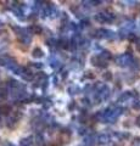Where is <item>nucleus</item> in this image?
Here are the masks:
<instances>
[{
  "mask_svg": "<svg viewBox=\"0 0 140 146\" xmlns=\"http://www.w3.org/2000/svg\"><path fill=\"white\" fill-rule=\"evenodd\" d=\"M10 112H11V107L9 106V105H1V106H0V113H3V115H9Z\"/></svg>",
  "mask_w": 140,
  "mask_h": 146,
  "instance_id": "aec40b11",
  "label": "nucleus"
},
{
  "mask_svg": "<svg viewBox=\"0 0 140 146\" xmlns=\"http://www.w3.org/2000/svg\"><path fill=\"white\" fill-rule=\"evenodd\" d=\"M102 77H104V79L108 82V80H111V79H112V73H111L110 71H107V72L104 73V76H102Z\"/></svg>",
  "mask_w": 140,
  "mask_h": 146,
  "instance_id": "393cba45",
  "label": "nucleus"
},
{
  "mask_svg": "<svg viewBox=\"0 0 140 146\" xmlns=\"http://www.w3.org/2000/svg\"><path fill=\"white\" fill-rule=\"evenodd\" d=\"M135 124H137L138 127H140V116L137 117V119H135Z\"/></svg>",
  "mask_w": 140,
  "mask_h": 146,
  "instance_id": "72a5a7b5",
  "label": "nucleus"
},
{
  "mask_svg": "<svg viewBox=\"0 0 140 146\" xmlns=\"http://www.w3.org/2000/svg\"><path fill=\"white\" fill-rule=\"evenodd\" d=\"M1 26H3V22H1V21H0V27H1Z\"/></svg>",
  "mask_w": 140,
  "mask_h": 146,
  "instance_id": "f704fd0d",
  "label": "nucleus"
},
{
  "mask_svg": "<svg viewBox=\"0 0 140 146\" xmlns=\"http://www.w3.org/2000/svg\"><path fill=\"white\" fill-rule=\"evenodd\" d=\"M49 63H50V67L54 68V70H58V68L61 67V62L56 60V58H50L49 60Z\"/></svg>",
  "mask_w": 140,
  "mask_h": 146,
  "instance_id": "f3484780",
  "label": "nucleus"
},
{
  "mask_svg": "<svg viewBox=\"0 0 140 146\" xmlns=\"http://www.w3.org/2000/svg\"><path fill=\"white\" fill-rule=\"evenodd\" d=\"M111 138L112 136L110 135V134H107V133H102V134H100L98 136V143L99 144H101V145H105V144H108L111 141Z\"/></svg>",
  "mask_w": 140,
  "mask_h": 146,
  "instance_id": "0eeeda50",
  "label": "nucleus"
},
{
  "mask_svg": "<svg viewBox=\"0 0 140 146\" xmlns=\"http://www.w3.org/2000/svg\"><path fill=\"white\" fill-rule=\"evenodd\" d=\"M82 146H85V145H82Z\"/></svg>",
  "mask_w": 140,
  "mask_h": 146,
  "instance_id": "e433bc0d",
  "label": "nucleus"
},
{
  "mask_svg": "<svg viewBox=\"0 0 140 146\" xmlns=\"http://www.w3.org/2000/svg\"><path fill=\"white\" fill-rule=\"evenodd\" d=\"M34 139H35V143H37L38 146H43L44 145V136L40 134V133H38L37 135H35Z\"/></svg>",
  "mask_w": 140,
  "mask_h": 146,
  "instance_id": "412c9836",
  "label": "nucleus"
},
{
  "mask_svg": "<svg viewBox=\"0 0 140 146\" xmlns=\"http://www.w3.org/2000/svg\"><path fill=\"white\" fill-rule=\"evenodd\" d=\"M82 102H83L84 105H88V106L90 105V104H89V102H90V101H89V99H87V98H84V99L82 100Z\"/></svg>",
  "mask_w": 140,
  "mask_h": 146,
  "instance_id": "473e14b6",
  "label": "nucleus"
},
{
  "mask_svg": "<svg viewBox=\"0 0 140 146\" xmlns=\"http://www.w3.org/2000/svg\"><path fill=\"white\" fill-rule=\"evenodd\" d=\"M17 122H19V119H17V118L13 116V115H9V116L6 117V125H7L9 128H11V129H13V128L16 127Z\"/></svg>",
  "mask_w": 140,
  "mask_h": 146,
  "instance_id": "1a4fd4ad",
  "label": "nucleus"
},
{
  "mask_svg": "<svg viewBox=\"0 0 140 146\" xmlns=\"http://www.w3.org/2000/svg\"><path fill=\"white\" fill-rule=\"evenodd\" d=\"M132 145H133V146H139V145H140V136H137V138H134Z\"/></svg>",
  "mask_w": 140,
  "mask_h": 146,
  "instance_id": "cd10ccee",
  "label": "nucleus"
},
{
  "mask_svg": "<svg viewBox=\"0 0 140 146\" xmlns=\"http://www.w3.org/2000/svg\"><path fill=\"white\" fill-rule=\"evenodd\" d=\"M128 39L130 40V42H135V43H137V40H138V36L135 35L134 33H132V32H130V33H129V35H128Z\"/></svg>",
  "mask_w": 140,
  "mask_h": 146,
  "instance_id": "a878e982",
  "label": "nucleus"
},
{
  "mask_svg": "<svg viewBox=\"0 0 140 146\" xmlns=\"http://www.w3.org/2000/svg\"><path fill=\"white\" fill-rule=\"evenodd\" d=\"M78 134L79 135H87V128H84V127L79 128V129H78Z\"/></svg>",
  "mask_w": 140,
  "mask_h": 146,
  "instance_id": "bb28decb",
  "label": "nucleus"
},
{
  "mask_svg": "<svg viewBox=\"0 0 140 146\" xmlns=\"http://www.w3.org/2000/svg\"><path fill=\"white\" fill-rule=\"evenodd\" d=\"M68 93L70 95H76V94H78L79 93V88L78 86H76V85H72L68 88Z\"/></svg>",
  "mask_w": 140,
  "mask_h": 146,
  "instance_id": "b1692460",
  "label": "nucleus"
},
{
  "mask_svg": "<svg viewBox=\"0 0 140 146\" xmlns=\"http://www.w3.org/2000/svg\"><path fill=\"white\" fill-rule=\"evenodd\" d=\"M6 84H0V99H5L9 95V89Z\"/></svg>",
  "mask_w": 140,
  "mask_h": 146,
  "instance_id": "f8f14e48",
  "label": "nucleus"
},
{
  "mask_svg": "<svg viewBox=\"0 0 140 146\" xmlns=\"http://www.w3.org/2000/svg\"><path fill=\"white\" fill-rule=\"evenodd\" d=\"M21 77H22V79L26 80V82H31V80L34 79V74L32 73V71L28 70V68H26V67L23 68V72H22Z\"/></svg>",
  "mask_w": 140,
  "mask_h": 146,
  "instance_id": "423d86ee",
  "label": "nucleus"
},
{
  "mask_svg": "<svg viewBox=\"0 0 140 146\" xmlns=\"http://www.w3.org/2000/svg\"><path fill=\"white\" fill-rule=\"evenodd\" d=\"M94 78H95V74L92 71H87L83 74V79H94Z\"/></svg>",
  "mask_w": 140,
  "mask_h": 146,
  "instance_id": "5701e85b",
  "label": "nucleus"
},
{
  "mask_svg": "<svg viewBox=\"0 0 140 146\" xmlns=\"http://www.w3.org/2000/svg\"><path fill=\"white\" fill-rule=\"evenodd\" d=\"M111 136L117 139V140H124V139H128L130 135H129V133H127V131H116V133H113Z\"/></svg>",
  "mask_w": 140,
  "mask_h": 146,
  "instance_id": "9d476101",
  "label": "nucleus"
},
{
  "mask_svg": "<svg viewBox=\"0 0 140 146\" xmlns=\"http://www.w3.org/2000/svg\"><path fill=\"white\" fill-rule=\"evenodd\" d=\"M43 106H44V108H49L51 106V102L49 101V100H48V101H43Z\"/></svg>",
  "mask_w": 140,
  "mask_h": 146,
  "instance_id": "c756f323",
  "label": "nucleus"
},
{
  "mask_svg": "<svg viewBox=\"0 0 140 146\" xmlns=\"http://www.w3.org/2000/svg\"><path fill=\"white\" fill-rule=\"evenodd\" d=\"M32 66L35 67V68H38V70H42V68H43V63L42 62H35V63H32Z\"/></svg>",
  "mask_w": 140,
  "mask_h": 146,
  "instance_id": "c85d7f7f",
  "label": "nucleus"
},
{
  "mask_svg": "<svg viewBox=\"0 0 140 146\" xmlns=\"http://www.w3.org/2000/svg\"><path fill=\"white\" fill-rule=\"evenodd\" d=\"M13 29L16 31L17 35H19V40L25 44V45H28L31 44V42H32V33L28 31V29H25V28H20V27H13Z\"/></svg>",
  "mask_w": 140,
  "mask_h": 146,
  "instance_id": "f03ea898",
  "label": "nucleus"
},
{
  "mask_svg": "<svg viewBox=\"0 0 140 146\" xmlns=\"http://www.w3.org/2000/svg\"><path fill=\"white\" fill-rule=\"evenodd\" d=\"M96 36L98 38H101V39H107V40H113L117 34L115 33L111 29H105V28H100L96 31Z\"/></svg>",
  "mask_w": 140,
  "mask_h": 146,
  "instance_id": "20e7f679",
  "label": "nucleus"
},
{
  "mask_svg": "<svg viewBox=\"0 0 140 146\" xmlns=\"http://www.w3.org/2000/svg\"><path fill=\"white\" fill-rule=\"evenodd\" d=\"M94 143H95V136L94 135H85L84 138V144L85 146H92Z\"/></svg>",
  "mask_w": 140,
  "mask_h": 146,
  "instance_id": "2eb2a0df",
  "label": "nucleus"
},
{
  "mask_svg": "<svg viewBox=\"0 0 140 146\" xmlns=\"http://www.w3.org/2000/svg\"><path fill=\"white\" fill-rule=\"evenodd\" d=\"M99 56H100V58L101 60H104V61H108V60H111L112 58V54L108 51V50H102V51L99 54Z\"/></svg>",
  "mask_w": 140,
  "mask_h": 146,
  "instance_id": "9b49d317",
  "label": "nucleus"
},
{
  "mask_svg": "<svg viewBox=\"0 0 140 146\" xmlns=\"http://www.w3.org/2000/svg\"><path fill=\"white\" fill-rule=\"evenodd\" d=\"M134 91H124V93H122V95L118 98V100L117 101L118 102H127L129 99H132L135 94H133Z\"/></svg>",
  "mask_w": 140,
  "mask_h": 146,
  "instance_id": "6e6552de",
  "label": "nucleus"
},
{
  "mask_svg": "<svg viewBox=\"0 0 140 146\" xmlns=\"http://www.w3.org/2000/svg\"><path fill=\"white\" fill-rule=\"evenodd\" d=\"M28 31H29L32 34H42V32H43L42 27L38 26V25H32V26H31L29 28H28Z\"/></svg>",
  "mask_w": 140,
  "mask_h": 146,
  "instance_id": "4468645a",
  "label": "nucleus"
},
{
  "mask_svg": "<svg viewBox=\"0 0 140 146\" xmlns=\"http://www.w3.org/2000/svg\"><path fill=\"white\" fill-rule=\"evenodd\" d=\"M57 46L61 49H70V40H57Z\"/></svg>",
  "mask_w": 140,
  "mask_h": 146,
  "instance_id": "a211bd4d",
  "label": "nucleus"
},
{
  "mask_svg": "<svg viewBox=\"0 0 140 146\" xmlns=\"http://www.w3.org/2000/svg\"><path fill=\"white\" fill-rule=\"evenodd\" d=\"M33 144V138L32 136H27V138H22L20 140V146H31Z\"/></svg>",
  "mask_w": 140,
  "mask_h": 146,
  "instance_id": "ddd939ff",
  "label": "nucleus"
},
{
  "mask_svg": "<svg viewBox=\"0 0 140 146\" xmlns=\"http://www.w3.org/2000/svg\"><path fill=\"white\" fill-rule=\"evenodd\" d=\"M134 57L132 56L130 54H121L116 57V65L119 66V67H129V66H133L134 63Z\"/></svg>",
  "mask_w": 140,
  "mask_h": 146,
  "instance_id": "f257e3e1",
  "label": "nucleus"
},
{
  "mask_svg": "<svg viewBox=\"0 0 140 146\" xmlns=\"http://www.w3.org/2000/svg\"><path fill=\"white\" fill-rule=\"evenodd\" d=\"M129 33H130V32H129V31H127V29H124V28H123V27H122V28L119 29V32H118V33H117V35H118V36H119V38H121V39H125V38H128V35H129Z\"/></svg>",
  "mask_w": 140,
  "mask_h": 146,
  "instance_id": "6ab92c4d",
  "label": "nucleus"
},
{
  "mask_svg": "<svg viewBox=\"0 0 140 146\" xmlns=\"http://www.w3.org/2000/svg\"><path fill=\"white\" fill-rule=\"evenodd\" d=\"M123 28H124V29H127V31H129V32H130V31H132V29H134V28H135V23H134V22H133V21H128V22H127V23H125V25H124V27H123Z\"/></svg>",
  "mask_w": 140,
  "mask_h": 146,
  "instance_id": "4be33fe9",
  "label": "nucleus"
},
{
  "mask_svg": "<svg viewBox=\"0 0 140 146\" xmlns=\"http://www.w3.org/2000/svg\"><path fill=\"white\" fill-rule=\"evenodd\" d=\"M74 106H76V102L74 101H71L70 105H68V110H70V111H72V110L74 108Z\"/></svg>",
  "mask_w": 140,
  "mask_h": 146,
  "instance_id": "2f4dec72",
  "label": "nucleus"
},
{
  "mask_svg": "<svg viewBox=\"0 0 140 146\" xmlns=\"http://www.w3.org/2000/svg\"><path fill=\"white\" fill-rule=\"evenodd\" d=\"M0 124H1V119H0Z\"/></svg>",
  "mask_w": 140,
  "mask_h": 146,
  "instance_id": "c9c22d12",
  "label": "nucleus"
},
{
  "mask_svg": "<svg viewBox=\"0 0 140 146\" xmlns=\"http://www.w3.org/2000/svg\"><path fill=\"white\" fill-rule=\"evenodd\" d=\"M90 62H92L93 66H96V67H100V68L107 67V62L101 60L99 55H94V56H92V58H90Z\"/></svg>",
  "mask_w": 140,
  "mask_h": 146,
  "instance_id": "39448f33",
  "label": "nucleus"
},
{
  "mask_svg": "<svg viewBox=\"0 0 140 146\" xmlns=\"http://www.w3.org/2000/svg\"><path fill=\"white\" fill-rule=\"evenodd\" d=\"M32 55H33L34 58H42L44 56V52H43V50L40 48H35V49H33Z\"/></svg>",
  "mask_w": 140,
  "mask_h": 146,
  "instance_id": "dca6fc26",
  "label": "nucleus"
},
{
  "mask_svg": "<svg viewBox=\"0 0 140 146\" xmlns=\"http://www.w3.org/2000/svg\"><path fill=\"white\" fill-rule=\"evenodd\" d=\"M135 49H137L138 52H140V39H138L137 43H135Z\"/></svg>",
  "mask_w": 140,
  "mask_h": 146,
  "instance_id": "7c9ffc66",
  "label": "nucleus"
},
{
  "mask_svg": "<svg viewBox=\"0 0 140 146\" xmlns=\"http://www.w3.org/2000/svg\"><path fill=\"white\" fill-rule=\"evenodd\" d=\"M115 13L112 12H107V11H102V12H99L95 15V20L100 23H111L113 22L115 20Z\"/></svg>",
  "mask_w": 140,
  "mask_h": 146,
  "instance_id": "7ed1b4c3",
  "label": "nucleus"
}]
</instances>
